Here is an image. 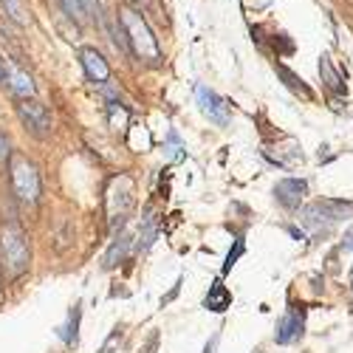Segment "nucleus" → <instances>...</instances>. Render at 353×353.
I'll return each mask as SVG.
<instances>
[{
  "label": "nucleus",
  "instance_id": "bb28decb",
  "mask_svg": "<svg viewBox=\"0 0 353 353\" xmlns=\"http://www.w3.org/2000/svg\"><path fill=\"white\" fill-rule=\"evenodd\" d=\"M218 339H221V334H212V339L207 342V347H203V353H215V347H218Z\"/></svg>",
  "mask_w": 353,
  "mask_h": 353
},
{
  "label": "nucleus",
  "instance_id": "2eb2a0df",
  "mask_svg": "<svg viewBox=\"0 0 353 353\" xmlns=\"http://www.w3.org/2000/svg\"><path fill=\"white\" fill-rule=\"evenodd\" d=\"M79 316H82V303H77V305L68 311V322H65V325L57 328V336H60L68 347L77 345V336H79Z\"/></svg>",
  "mask_w": 353,
  "mask_h": 353
},
{
  "label": "nucleus",
  "instance_id": "aec40b11",
  "mask_svg": "<svg viewBox=\"0 0 353 353\" xmlns=\"http://www.w3.org/2000/svg\"><path fill=\"white\" fill-rule=\"evenodd\" d=\"M0 3H3L6 14H9L17 26H28V14H26V9H23L20 0H0Z\"/></svg>",
  "mask_w": 353,
  "mask_h": 353
},
{
  "label": "nucleus",
  "instance_id": "cd10ccee",
  "mask_svg": "<svg viewBox=\"0 0 353 353\" xmlns=\"http://www.w3.org/2000/svg\"><path fill=\"white\" fill-rule=\"evenodd\" d=\"M288 232H291V238H297V241H305V232L303 229H297V226H285Z\"/></svg>",
  "mask_w": 353,
  "mask_h": 353
},
{
  "label": "nucleus",
  "instance_id": "6ab92c4d",
  "mask_svg": "<svg viewBox=\"0 0 353 353\" xmlns=\"http://www.w3.org/2000/svg\"><path fill=\"white\" fill-rule=\"evenodd\" d=\"M57 3L63 6V12H65L77 26L88 20V12H85V6H82V0H57Z\"/></svg>",
  "mask_w": 353,
  "mask_h": 353
},
{
  "label": "nucleus",
  "instance_id": "1a4fd4ad",
  "mask_svg": "<svg viewBox=\"0 0 353 353\" xmlns=\"http://www.w3.org/2000/svg\"><path fill=\"white\" fill-rule=\"evenodd\" d=\"M77 57H79V65H82V71H85L88 79H91L94 85H108L110 65H108V60H105V57L94 46H82Z\"/></svg>",
  "mask_w": 353,
  "mask_h": 353
},
{
  "label": "nucleus",
  "instance_id": "c756f323",
  "mask_svg": "<svg viewBox=\"0 0 353 353\" xmlns=\"http://www.w3.org/2000/svg\"><path fill=\"white\" fill-rule=\"evenodd\" d=\"M342 249H353V234H345V241H342Z\"/></svg>",
  "mask_w": 353,
  "mask_h": 353
},
{
  "label": "nucleus",
  "instance_id": "f8f14e48",
  "mask_svg": "<svg viewBox=\"0 0 353 353\" xmlns=\"http://www.w3.org/2000/svg\"><path fill=\"white\" fill-rule=\"evenodd\" d=\"M319 77H322V82H325V88H328L331 94H336V97H345V94H347V85H345V79L339 77V71L334 68V63H331L328 54L319 57Z\"/></svg>",
  "mask_w": 353,
  "mask_h": 353
},
{
  "label": "nucleus",
  "instance_id": "f257e3e1",
  "mask_svg": "<svg viewBox=\"0 0 353 353\" xmlns=\"http://www.w3.org/2000/svg\"><path fill=\"white\" fill-rule=\"evenodd\" d=\"M116 23H119V28H122V37H125L128 51L136 57L139 63H147V65H159L161 63L159 37L153 34L150 23L144 20V14L136 6L122 3L119 9H116Z\"/></svg>",
  "mask_w": 353,
  "mask_h": 353
},
{
  "label": "nucleus",
  "instance_id": "39448f33",
  "mask_svg": "<svg viewBox=\"0 0 353 353\" xmlns=\"http://www.w3.org/2000/svg\"><path fill=\"white\" fill-rule=\"evenodd\" d=\"M9 179H12V192L20 203L34 207L40 201V172L34 167V161H28L23 153H14L9 161Z\"/></svg>",
  "mask_w": 353,
  "mask_h": 353
},
{
  "label": "nucleus",
  "instance_id": "6e6552de",
  "mask_svg": "<svg viewBox=\"0 0 353 353\" xmlns=\"http://www.w3.org/2000/svg\"><path fill=\"white\" fill-rule=\"evenodd\" d=\"M305 334V311L297 308V305H291L280 322H277V331H274V342L277 345H294V342H300V336Z\"/></svg>",
  "mask_w": 353,
  "mask_h": 353
},
{
  "label": "nucleus",
  "instance_id": "2f4dec72",
  "mask_svg": "<svg viewBox=\"0 0 353 353\" xmlns=\"http://www.w3.org/2000/svg\"><path fill=\"white\" fill-rule=\"evenodd\" d=\"M350 274H353V269H350Z\"/></svg>",
  "mask_w": 353,
  "mask_h": 353
},
{
  "label": "nucleus",
  "instance_id": "dca6fc26",
  "mask_svg": "<svg viewBox=\"0 0 353 353\" xmlns=\"http://www.w3.org/2000/svg\"><path fill=\"white\" fill-rule=\"evenodd\" d=\"M277 74H280V79H283V82L291 88L294 94H300L303 99H314V91H311V88H308V85H305V82H303L297 74H294L291 68H285V65H277Z\"/></svg>",
  "mask_w": 353,
  "mask_h": 353
},
{
  "label": "nucleus",
  "instance_id": "412c9836",
  "mask_svg": "<svg viewBox=\"0 0 353 353\" xmlns=\"http://www.w3.org/2000/svg\"><path fill=\"white\" fill-rule=\"evenodd\" d=\"M246 252V241L243 238H238L234 241V249H229V254H226V260H223V274H229L232 272V266L238 263V257Z\"/></svg>",
  "mask_w": 353,
  "mask_h": 353
},
{
  "label": "nucleus",
  "instance_id": "9d476101",
  "mask_svg": "<svg viewBox=\"0 0 353 353\" xmlns=\"http://www.w3.org/2000/svg\"><path fill=\"white\" fill-rule=\"evenodd\" d=\"M305 195H308V181L305 179H280L274 184V198L285 210H300Z\"/></svg>",
  "mask_w": 353,
  "mask_h": 353
},
{
  "label": "nucleus",
  "instance_id": "0eeeda50",
  "mask_svg": "<svg viewBox=\"0 0 353 353\" xmlns=\"http://www.w3.org/2000/svg\"><path fill=\"white\" fill-rule=\"evenodd\" d=\"M195 97H198L201 113L207 116L212 125H218V128H226L229 125V102L223 97H218L212 88H207V85H198L195 88Z\"/></svg>",
  "mask_w": 353,
  "mask_h": 353
},
{
  "label": "nucleus",
  "instance_id": "a878e982",
  "mask_svg": "<svg viewBox=\"0 0 353 353\" xmlns=\"http://www.w3.org/2000/svg\"><path fill=\"white\" fill-rule=\"evenodd\" d=\"M179 291H181V277H179V283H175V285L170 288V294H164V297H161V308H164V305H170L175 297H179Z\"/></svg>",
  "mask_w": 353,
  "mask_h": 353
},
{
  "label": "nucleus",
  "instance_id": "a211bd4d",
  "mask_svg": "<svg viewBox=\"0 0 353 353\" xmlns=\"http://www.w3.org/2000/svg\"><path fill=\"white\" fill-rule=\"evenodd\" d=\"M153 241H156V218L147 215V218L141 221V229H139V243H136V249H139V252L150 249Z\"/></svg>",
  "mask_w": 353,
  "mask_h": 353
},
{
  "label": "nucleus",
  "instance_id": "20e7f679",
  "mask_svg": "<svg viewBox=\"0 0 353 353\" xmlns=\"http://www.w3.org/2000/svg\"><path fill=\"white\" fill-rule=\"evenodd\" d=\"M133 203H136V184L130 175H116V179L108 184L105 190V212H108V221L110 226H125L130 210H133Z\"/></svg>",
  "mask_w": 353,
  "mask_h": 353
},
{
  "label": "nucleus",
  "instance_id": "9b49d317",
  "mask_svg": "<svg viewBox=\"0 0 353 353\" xmlns=\"http://www.w3.org/2000/svg\"><path fill=\"white\" fill-rule=\"evenodd\" d=\"M6 85L17 99H34V94H37V85H34L32 74L12 60H6Z\"/></svg>",
  "mask_w": 353,
  "mask_h": 353
},
{
  "label": "nucleus",
  "instance_id": "c85d7f7f",
  "mask_svg": "<svg viewBox=\"0 0 353 353\" xmlns=\"http://www.w3.org/2000/svg\"><path fill=\"white\" fill-rule=\"evenodd\" d=\"M6 82V63H3V57H0V85Z\"/></svg>",
  "mask_w": 353,
  "mask_h": 353
},
{
  "label": "nucleus",
  "instance_id": "b1692460",
  "mask_svg": "<svg viewBox=\"0 0 353 353\" xmlns=\"http://www.w3.org/2000/svg\"><path fill=\"white\" fill-rule=\"evenodd\" d=\"M12 144H9V136L0 130V164H6V161H12Z\"/></svg>",
  "mask_w": 353,
  "mask_h": 353
},
{
  "label": "nucleus",
  "instance_id": "4be33fe9",
  "mask_svg": "<svg viewBox=\"0 0 353 353\" xmlns=\"http://www.w3.org/2000/svg\"><path fill=\"white\" fill-rule=\"evenodd\" d=\"M122 336H125V331H122V325H116V328L110 331V336L105 339V345L99 347V353H113L116 347H119V342H122Z\"/></svg>",
  "mask_w": 353,
  "mask_h": 353
},
{
  "label": "nucleus",
  "instance_id": "f3484780",
  "mask_svg": "<svg viewBox=\"0 0 353 353\" xmlns=\"http://www.w3.org/2000/svg\"><path fill=\"white\" fill-rule=\"evenodd\" d=\"M108 122L110 128L119 133V130H128V122H130V110L116 99V102H108Z\"/></svg>",
  "mask_w": 353,
  "mask_h": 353
},
{
  "label": "nucleus",
  "instance_id": "423d86ee",
  "mask_svg": "<svg viewBox=\"0 0 353 353\" xmlns=\"http://www.w3.org/2000/svg\"><path fill=\"white\" fill-rule=\"evenodd\" d=\"M17 116H20V122L26 125V130H32L37 139H46L51 133V113H48V108L43 102H37V99H20Z\"/></svg>",
  "mask_w": 353,
  "mask_h": 353
},
{
  "label": "nucleus",
  "instance_id": "7ed1b4c3",
  "mask_svg": "<svg viewBox=\"0 0 353 353\" xmlns=\"http://www.w3.org/2000/svg\"><path fill=\"white\" fill-rule=\"evenodd\" d=\"M300 223L305 229H331L334 223L353 218V201H336V198H322L300 210Z\"/></svg>",
  "mask_w": 353,
  "mask_h": 353
},
{
  "label": "nucleus",
  "instance_id": "7c9ffc66",
  "mask_svg": "<svg viewBox=\"0 0 353 353\" xmlns=\"http://www.w3.org/2000/svg\"><path fill=\"white\" fill-rule=\"evenodd\" d=\"M0 303H3V269H0Z\"/></svg>",
  "mask_w": 353,
  "mask_h": 353
},
{
  "label": "nucleus",
  "instance_id": "393cba45",
  "mask_svg": "<svg viewBox=\"0 0 353 353\" xmlns=\"http://www.w3.org/2000/svg\"><path fill=\"white\" fill-rule=\"evenodd\" d=\"M167 144H170V153H172L175 161L184 159V153H181V141H179V136H175L172 130H170V136H167Z\"/></svg>",
  "mask_w": 353,
  "mask_h": 353
},
{
  "label": "nucleus",
  "instance_id": "f03ea898",
  "mask_svg": "<svg viewBox=\"0 0 353 353\" xmlns=\"http://www.w3.org/2000/svg\"><path fill=\"white\" fill-rule=\"evenodd\" d=\"M28 266H32L28 234L17 221H6L0 226V269H3V277L17 280L20 274L28 272Z\"/></svg>",
  "mask_w": 353,
  "mask_h": 353
},
{
  "label": "nucleus",
  "instance_id": "4468645a",
  "mask_svg": "<svg viewBox=\"0 0 353 353\" xmlns=\"http://www.w3.org/2000/svg\"><path fill=\"white\" fill-rule=\"evenodd\" d=\"M229 305H232V291L223 285V280H215V283L210 285V294L203 297V308L215 311V314H223Z\"/></svg>",
  "mask_w": 353,
  "mask_h": 353
},
{
  "label": "nucleus",
  "instance_id": "ddd939ff",
  "mask_svg": "<svg viewBox=\"0 0 353 353\" xmlns=\"http://www.w3.org/2000/svg\"><path fill=\"white\" fill-rule=\"evenodd\" d=\"M128 252H130V234L119 232V234H116V241L110 243V249L105 252V257H102V269H105V272L116 269V266H119V263L128 257Z\"/></svg>",
  "mask_w": 353,
  "mask_h": 353
},
{
  "label": "nucleus",
  "instance_id": "5701e85b",
  "mask_svg": "<svg viewBox=\"0 0 353 353\" xmlns=\"http://www.w3.org/2000/svg\"><path fill=\"white\" fill-rule=\"evenodd\" d=\"M82 6H85L88 17H91L94 23H105V14H102V3H99V0H82Z\"/></svg>",
  "mask_w": 353,
  "mask_h": 353
}]
</instances>
